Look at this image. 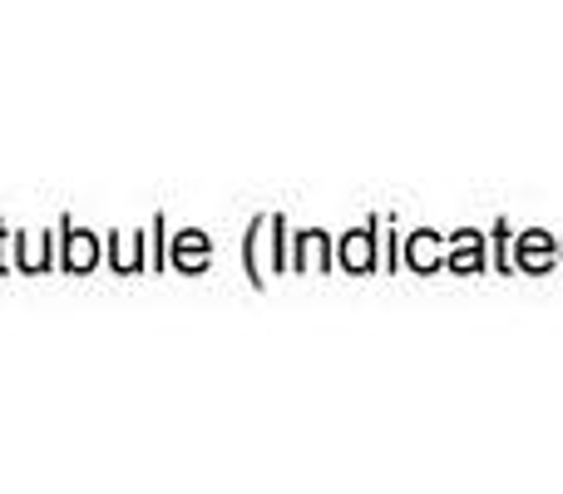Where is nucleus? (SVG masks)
I'll use <instances>...</instances> for the list:
<instances>
[{"label":"nucleus","instance_id":"1","mask_svg":"<svg viewBox=\"0 0 563 494\" xmlns=\"http://www.w3.org/2000/svg\"><path fill=\"white\" fill-rule=\"evenodd\" d=\"M346 262H351V267H366V262H371L366 233H356V238H351V243H346Z\"/></svg>","mask_w":563,"mask_h":494}]
</instances>
